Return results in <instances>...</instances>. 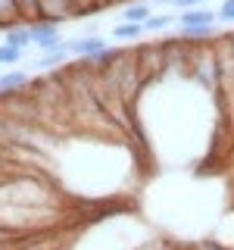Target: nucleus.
Segmentation results:
<instances>
[{
    "mask_svg": "<svg viewBox=\"0 0 234 250\" xmlns=\"http://www.w3.org/2000/svg\"><path fill=\"white\" fill-rule=\"evenodd\" d=\"M66 50H69V57H78V60H94V57H100V53L106 50V38L103 35H81V38H66Z\"/></svg>",
    "mask_w": 234,
    "mask_h": 250,
    "instance_id": "nucleus-1",
    "label": "nucleus"
},
{
    "mask_svg": "<svg viewBox=\"0 0 234 250\" xmlns=\"http://www.w3.org/2000/svg\"><path fill=\"white\" fill-rule=\"evenodd\" d=\"M31 31V47H38V50H53L57 44H62V35H59V25H50V22H35V25H28Z\"/></svg>",
    "mask_w": 234,
    "mask_h": 250,
    "instance_id": "nucleus-2",
    "label": "nucleus"
},
{
    "mask_svg": "<svg viewBox=\"0 0 234 250\" xmlns=\"http://www.w3.org/2000/svg\"><path fill=\"white\" fill-rule=\"evenodd\" d=\"M66 62H69V50H66V44H57L53 50L38 53L35 62H31V69H35V72H50V69H62Z\"/></svg>",
    "mask_w": 234,
    "mask_h": 250,
    "instance_id": "nucleus-3",
    "label": "nucleus"
},
{
    "mask_svg": "<svg viewBox=\"0 0 234 250\" xmlns=\"http://www.w3.org/2000/svg\"><path fill=\"white\" fill-rule=\"evenodd\" d=\"M28 82H31V75H28V69H6L3 75H0V97L3 94H19V91H25L28 88Z\"/></svg>",
    "mask_w": 234,
    "mask_h": 250,
    "instance_id": "nucleus-4",
    "label": "nucleus"
},
{
    "mask_svg": "<svg viewBox=\"0 0 234 250\" xmlns=\"http://www.w3.org/2000/svg\"><path fill=\"white\" fill-rule=\"evenodd\" d=\"M178 25L181 28H197V25H215V13L200 6V10H187V13H178Z\"/></svg>",
    "mask_w": 234,
    "mask_h": 250,
    "instance_id": "nucleus-5",
    "label": "nucleus"
},
{
    "mask_svg": "<svg viewBox=\"0 0 234 250\" xmlns=\"http://www.w3.org/2000/svg\"><path fill=\"white\" fill-rule=\"evenodd\" d=\"M3 44H10V47H16V50H22V53H28L31 50V31H28V25H10L3 31Z\"/></svg>",
    "mask_w": 234,
    "mask_h": 250,
    "instance_id": "nucleus-6",
    "label": "nucleus"
},
{
    "mask_svg": "<svg viewBox=\"0 0 234 250\" xmlns=\"http://www.w3.org/2000/svg\"><path fill=\"white\" fill-rule=\"evenodd\" d=\"M147 31L144 25H137V22H119V25H113L109 28V38L113 41H140Z\"/></svg>",
    "mask_w": 234,
    "mask_h": 250,
    "instance_id": "nucleus-7",
    "label": "nucleus"
},
{
    "mask_svg": "<svg viewBox=\"0 0 234 250\" xmlns=\"http://www.w3.org/2000/svg\"><path fill=\"white\" fill-rule=\"evenodd\" d=\"M172 25H178V13H172V10H159V13H153L150 19L144 22V31H166Z\"/></svg>",
    "mask_w": 234,
    "mask_h": 250,
    "instance_id": "nucleus-8",
    "label": "nucleus"
},
{
    "mask_svg": "<svg viewBox=\"0 0 234 250\" xmlns=\"http://www.w3.org/2000/svg\"><path fill=\"white\" fill-rule=\"evenodd\" d=\"M150 16H153V6L147 3V0H137V3H128V6H125L122 22H137V25H144Z\"/></svg>",
    "mask_w": 234,
    "mask_h": 250,
    "instance_id": "nucleus-9",
    "label": "nucleus"
},
{
    "mask_svg": "<svg viewBox=\"0 0 234 250\" xmlns=\"http://www.w3.org/2000/svg\"><path fill=\"white\" fill-rule=\"evenodd\" d=\"M13 3H16V16H19L22 25H35L38 10H41V0H13Z\"/></svg>",
    "mask_w": 234,
    "mask_h": 250,
    "instance_id": "nucleus-10",
    "label": "nucleus"
},
{
    "mask_svg": "<svg viewBox=\"0 0 234 250\" xmlns=\"http://www.w3.org/2000/svg\"><path fill=\"white\" fill-rule=\"evenodd\" d=\"M22 60H25V53H22V50H16V47H10V44H0V66L16 69Z\"/></svg>",
    "mask_w": 234,
    "mask_h": 250,
    "instance_id": "nucleus-11",
    "label": "nucleus"
},
{
    "mask_svg": "<svg viewBox=\"0 0 234 250\" xmlns=\"http://www.w3.org/2000/svg\"><path fill=\"white\" fill-rule=\"evenodd\" d=\"M213 13H215L218 22H225V25H234V0H222V3H218V10H213Z\"/></svg>",
    "mask_w": 234,
    "mask_h": 250,
    "instance_id": "nucleus-12",
    "label": "nucleus"
},
{
    "mask_svg": "<svg viewBox=\"0 0 234 250\" xmlns=\"http://www.w3.org/2000/svg\"><path fill=\"white\" fill-rule=\"evenodd\" d=\"M200 6H206V0H175L172 13H187V10H200Z\"/></svg>",
    "mask_w": 234,
    "mask_h": 250,
    "instance_id": "nucleus-13",
    "label": "nucleus"
}]
</instances>
